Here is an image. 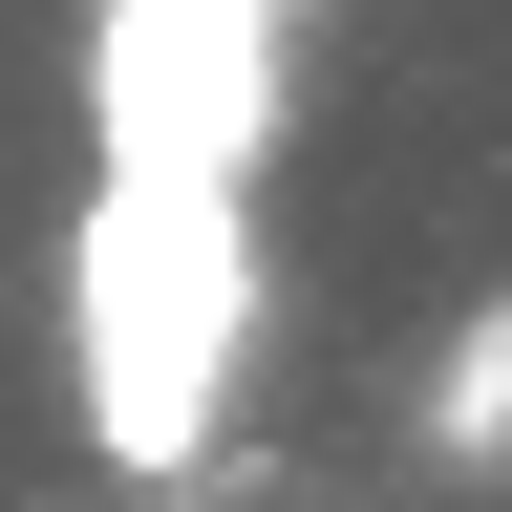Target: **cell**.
<instances>
[{
	"instance_id": "cell-1",
	"label": "cell",
	"mask_w": 512,
	"mask_h": 512,
	"mask_svg": "<svg viewBox=\"0 0 512 512\" xmlns=\"http://www.w3.org/2000/svg\"><path fill=\"white\" fill-rule=\"evenodd\" d=\"M235 363H256V192L235 171H86V214H64V384H86V448L171 491L235 427Z\"/></svg>"
},
{
	"instance_id": "cell-2",
	"label": "cell",
	"mask_w": 512,
	"mask_h": 512,
	"mask_svg": "<svg viewBox=\"0 0 512 512\" xmlns=\"http://www.w3.org/2000/svg\"><path fill=\"white\" fill-rule=\"evenodd\" d=\"M278 22L299 0H107L86 43V150L107 171H235L278 150Z\"/></svg>"
},
{
	"instance_id": "cell-3",
	"label": "cell",
	"mask_w": 512,
	"mask_h": 512,
	"mask_svg": "<svg viewBox=\"0 0 512 512\" xmlns=\"http://www.w3.org/2000/svg\"><path fill=\"white\" fill-rule=\"evenodd\" d=\"M427 448H512V320H470V342H448V384H427Z\"/></svg>"
}]
</instances>
